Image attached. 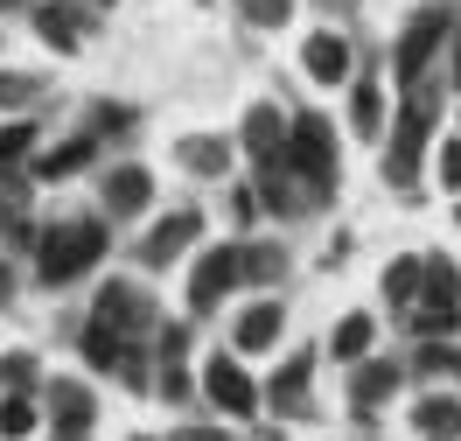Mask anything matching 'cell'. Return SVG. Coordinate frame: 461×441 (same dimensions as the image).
Returning <instances> with one entry per match:
<instances>
[{"instance_id":"cell-39","label":"cell","mask_w":461,"mask_h":441,"mask_svg":"<svg viewBox=\"0 0 461 441\" xmlns=\"http://www.w3.org/2000/svg\"><path fill=\"white\" fill-rule=\"evenodd\" d=\"M98 7H105V0H98Z\"/></svg>"},{"instance_id":"cell-11","label":"cell","mask_w":461,"mask_h":441,"mask_svg":"<svg viewBox=\"0 0 461 441\" xmlns=\"http://www.w3.org/2000/svg\"><path fill=\"white\" fill-rule=\"evenodd\" d=\"M147 197H154V176H147L140 161H119L113 176H105V189H98V204H105V217H140Z\"/></svg>"},{"instance_id":"cell-23","label":"cell","mask_w":461,"mask_h":441,"mask_svg":"<svg viewBox=\"0 0 461 441\" xmlns=\"http://www.w3.org/2000/svg\"><path fill=\"white\" fill-rule=\"evenodd\" d=\"M420 273H427V253L392 260L384 266V301H392V308H412V301H420Z\"/></svg>"},{"instance_id":"cell-21","label":"cell","mask_w":461,"mask_h":441,"mask_svg":"<svg viewBox=\"0 0 461 441\" xmlns=\"http://www.w3.org/2000/svg\"><path fill=\"white\" fill-rule=\"evenodd\" d=\"M349 133H364V141L384 133V85H377V78H357V85H349Z\"/></svg>"},{"instance_id":"cell-2","label":"cell","mask_w":461,"mask_h":441,"mask_svg":"<svg viewBox=\"0 0 461 441\" xmlns=\"http://www.w3.org/2000/svg\"><path fill=\"white\" fill-rule=\"evenodd\" d=\"M455 29H461V0H427V7L405 22L399 42H392V78H399V91L427 85L433 57L447 50V35H455Z\"/></svg>"},{"instance_id":"cell-3","label":"cell","mask_w":461,"mask_h":441,"mask_svg":"<svg viewBox=\"0 0 461 441\" xmlns=\"http://www.w3.org/2000/svg\"><path fill=\"white\" fill-rule=\"evenodd\" d=\"M287 169H294V182H301L308 210L336 197V126L321 113H294L287 119Z\"/></svg>"},{"instance_id":"cell-13","label":"cell","mask_w":461,"mask_h":441,"mask_svg":"<svg viewBox=\"0 0 461 441\" xmlns=\"http://www.w3.org/2000/svg\"><path fill=\"white\" fill-rule=\"evenodd\" d=\"M399 364H384V357H357V372H349V407L357 413H377L392 392H399Z\"/></svg>"},{"instance_id":"cell-35","label":"cell","mask_w":461,"mask_h":441,"mask_svg":"<svg viewBox=\"0 0 461 441\" xmlns=\"http://www.w3.org/2000/svg\"><path fill=\"white\" fill-rule=\"evenodd\" d=\"M0 301H14V266L0 260Z\"/></svg>"},{"instance_id":"cell-33","label":"cell","mask_w":461,"mask_h":441,"mask_svg":"<svg viewBox=\"0 0 461 441\" xmlns=\"http://www.w3.org/2000/svg\"><path fill=\"white\" fill-rule=\"evenodd\" d=\"M440 182L461 189V133H455V141H440Z\"/></svg>"},{"instance_id":"cell-34","label":"cell","mask_w":461,"mask_h":441,"mask_svg":"<svg viewBox=\"0 0 461 441\" xmlns=\"http://www.w3.org/2000/svg\"><path fill=\"white\" fill-rule=\"evenodd\" d=\"M252 210H259V189H230V225H252Z\"/></svg>"},{"instance_id":"cell-31","label":"cell","mask_w":461,"mask_h":441,"mask_svg":"<svg viewBox=\"0 0 461 441\" xmlns=\"http://www.w3.org/2000/svg\"><path fill=\"white\" fill-rule=\"evenodd\" d=\"M42 98V78H29V70H7L0 78V106H35Z\"/></svg>"},{"instance_id":"cell-28","label":"cell","mask_w":461,"mask_h":441,"mask_svg":"<svg viewBox=\"0 0 461 441\" xmlns=\"http://www.w3.org/2000/svg\"><path fill=\"white\" fill-rule=\"evenodd\" d=\"M35 435V407H29V392H7L0 400V441H22Z\"/></svg>"},{"instance_id":"cell-12","label":"cell","mask_w":461,"mask_h":441,"mask_svg":"<svg viewBox=\"0 0 461 441\" xmlns=\"http://www.w3.org/2000/svg\"><path fill=\"white\" fill-rule=\"evenodd\" d=\"M245 154H252V169H280L287 161V119L273 113V106L245 113Z\"/></svg>"},{"instance_id":"cell-37","label":"cell","mask_w":461,"mask_h":441,"mask_svg":"<svg viewBox=\"0 0 461 441\" xmlns=\"http://www.w3.org/2000/svg\"><path fill=\"white\" fill-rule=\"evenodd\" d=\"M455 385H461V351H455Z\"/></svg>"},{"instance_id":"cell-14","label":"cell","mask_w":461,"mask_h":441,"mask_svg":"<svg viewBox=\"0 0 461 441\" xmlns=\"http://www.w3.org/2000/svg\"><path fill=\"white\" fill-rule=\"evenodd\" d=\"M91 161H98V133H70V141H57V147H42V154H35V176L42 182H63V176H85Z\"/></svg>"},{"instance_id":"cell-26","label":"cell","mask_w":461,"mask_h":441,"mask_svg":"<svg viewBox=\"0 0 461 441\" xmlns=\"http://www.w3.org/2000/svg\"><path fill=\"white\" fill-rule=\"evenodd\" d=\"M29 161H35V126H29V119L0 126V176H22Z\"/></svg>"},{"instance_id":"cell-7","label":"cell","mask_w":461,"mask_h":441,"mask_svg":"<svg viewBox=\"0 0 461 441\" xmlns=\"http://www.w3.org/2000/svg\"><path fill=\"white\" fill-rule=\"evenodd\" d=\"M196 238H203V210H196V204H182V210H168V217H161V225L140 238V253H133V260H140L147 273H168V266L182 260Z\"/></svg>"},{"instance_id":"cell-24","label":"cell","mask_w":461,"mask_h":441,"mask_svg":"<svg viewBox=\"0 0 461 441\" xmlns=\"http://www.w3.org/2000/svg\"><path fill=\"white\" fill-rule=\"evenodd\" d=\"M77 344H85V357H91V364H98V372H119V357H126V344H133V336H119L113 323H98V316H91Z\"/></svg>"},{"instance_id":"cell-6","label":"cell","mask_w":461,"mask_h":441,"mask_svg":"<svg viewBox=\"0 0 461 441\" xmlns=\"http://www.w3.org/2000/svg\"><path fill=\"white\" fill-rule=\"evenodd\" d=\"M245 288V260H238V245H210L196 266H189V308L210 316V308H224V294Z\"/></svg>"},{"instance_id":"cell-36","label":"cell","mask_w":461,"mask_h":441,"mask_svg":"<svg viewBox=\"0 0 461 441\" xmlns=\"http://www.w3.org/2000/svg\"><path fill=\"white\" fill-rule=\"evenodd\" d=\"M0 14H22V0H0Z\"/></svg>"},{"instance_id":"cell-16","label":"cell","mask_w":461,"mask_h":441,"mask_svg":"<svg viewBox=\"0 0 461 441\" xmlns=\"http://www.w3.org/2000/svg\"><path fill=\"white\" fill-rule=\"evenodd\" d=\"M308 379H315V351H294L280 372H273V385H266V400L280 413H308Z\"/></svg>"},{"instance_id":"cell-10","label":"cell","mask_w":461,"mask_h":441,"mask_svg":"<svg viewBox=\"0 0 461 441\" xmlns=\"http://www.w3.org/2000/svg\"><path fill=\"white\" fill-rule=\"evenodd\" d=\"M280 329H287V308H280V301H252V308H238V323H230V351L259 357V351L280 344Z\"/></svg>"},{"instance_id":"cell-5","label":"cell","mask_w":461,"mask_h":441,"mask_svg":"<svg viewBox=\"0 0 461 441\" xmlns=\"http://www.w3.org/2000/svg\"><path fill=\"white\" fill-rule=\"evenodd\" d=\"M461 323V273L440 253H427V273H420V301H412V329L420 336H455Z\"/></svg>"},{"instance_id":"cell-17","label":"cell","mask_w":461,"mask_h":441,"mask_svg":"<svg viewBox=\"0 0 461 441\" xmlns=\"http://www.w3.org/2000/svg\"><path fill=\"white\" fill-rule=\"evenodd\" d=\"M175 161L189 169V176H230V141L224 133H189V141H175Z\"/></svg>"},{"instance_id":"cell-15","label":"cell","mask_w":461,"mask_h":441,"mask_svg":"<svg viewBox=\"0 0 461 441\" xmlns=\"http://www.w3.org/2000/svg\"><path fill=\"white\" fill-rule=\"evenodd\" d=\"M301 63H308V78H315V85H343L357 57H349V42L336 29H315V35H308V50H301Z\"/></svg>"},{"instance_id":"cell-40","label":"cell","mask_w":461,"mask_h":441,"mask_svg":"<svg viewBox=\"0 0 461 441\" xmlns=\"http://www.w3.org/2000/svg\"><path fill=\"white\" fill-rule=\"evenodd\" d=\"M140 441H147V435H140Z\"/></svg>"},{"instance_id":"cell-25","label":"cell","mask_w":461,"mask_h":441,"mask_svg":"<svg viewBox=\"0 0 461 441\" xmlns=\"http://www.w3.org/2000/svg\"><path fill=\"white\" fill-rule=\"evenodd\" d=\"M371 316H343V323L329 329V357H343V364H357V357H371Z\"/></svg>"},{"instance_id":"cell-18","label":"cell","mask_w":461,"mask_h":441,"mask_svg":"<svg viewBox=\"0 0 461 441\" xmlns=\"http://www.w3.org/2000/svg\"><path fill=\"white\" fill-rule=\"evenodd\" d=\"M50 413H57V435H91V385H77V379H57L50 385Z\"/></svg>"},{"instance_id":"cell-27","label":"cell","mask_w":461,"mask_h":441,"mask_svg":"<svg viewBox=\"0 0 461 441\" xmlns=\"http://www.w3.org/2000/svg\"><path fill=\"white\" fill-rule=\"evenodd\" d=\"M238 260H245V280H280V273H287V253H280V245H238Z\"/></svg>"},{"instance_id":"cell-38","label":"cell","mask_w":461,"mask_h":441,"mask_svg":"<svg viewBox=\"0 0 461 441\" xmlns=\"http://www.w3.org/2000/svg\"><path fill=\"white\" fill-rule=\"evenodd\" d=\"M57 441H85V435H57Z\"/></svg>"},{"instance_id":"cell-4","label":"cell","mask_w":461,"mask_h":441,"mask_svg":"<svg viewBox=\"0 0 461 441\" xmlns=\"http://www.w3.org/2000/svg\"><path fill=\"white\" fill-rule=\"evenodd\" d=\"M433 113H440V91H433V85L405 91L399 126H392V147H384V182H392L399 197L420 189V154H427V141H433Z\"/></svg>"},{"instance_id":"cell-1","label":"cell","mask_w":461,"mask_h":441,"mask_svg":"<svg viewBox=\"0 0 461 441\" xmlns=\"http://www.w3.org/2000/svg\"><path fill=\"white\" fill-rule=\"evenodd\" d=\"M105 260V217H63L50 232H35V280L42 288H70Z\"/></svg>"},{"instance_id":"cell-8","label":"cell","mask_w":461,"mask_h":441,"mask_svg":"<svg viewBox=\"0 0 461 441\" xmlns=\"http://www.w3.org/2000/svg\"><path fill=\"white\" fill-rule=\"evenodd\" d=\"M203 392H210V407L217 413H230V420H252L259 413V385H252V372L245 364H230V351H217L210 364H203Z\"/></svg>"},{"instance_id":"cell-9","label":"cell","mask_w":461,"mask_h":441,"mask_svg":"<svg viewBox=\"0 0 461 441\" xmlns=\"http://www.w3.org/2000/svg\"><path fill=\"white\" fill-rule=\"evenodd\" d=\"M91 316L113 323L119 336H147V329H154V294H147L140 280H105L98 301H91Z\"/></svg>"},{"instance_id":"cell-30","label":"cell","mask_w":461,"mask_h":441,"mask_svg":"<svg viewBox=\"0 0 461 441\" xmlns=\"http://www.w3.org/2000/svg\"><path fill=\"white\" fill-rule=\"evenodd\" d=\"M35 385V357L29 351H7L0 357V392H29Z\"/></svg>"},{"instance_id":"cell-29","label":"cell","mask_w":461,"mask_h":441,"mask_svg":"<svg viewBox=\"0 0 461 441\" xmlns=\"http://www.w3.org/2000/svg\"><path fill=\"white\" fill-rule=\"evenodd\" d=\"M133 126H140V113H133V106H113V98H105V106H91V133H98V141L133 133Z\"/></svg>"},{"instance_id":"cell-22","label":"cell","mask_w":461,"mask_h":441,"mask_svg":"<svg viewBox=\"0 0 461 441\" xmlns=\"http://www.w3.org/2000/svg\"><path fill=\"white\" fill-rule=\"evenodd\" d=\"M35 29H42V42H50V50H77V42H85V29H91V14H77V7H42V14H35Z\"/></svg>"},{"instance_id":"cell-32","label":"cell","mask_w":461,"mask_h":441,"mask_svg":"<svg viewBox=\"0 0 461 441\" xmlns=\"http://www.w3.org/2000/svg\"><path fill=\"white\" fill-rule=\"evenodd\" d=\"M238 7H245V14L259 22V29H280V22H287V7H294V0H238Z\"/></svg>"},{"instance_id":"cell-20","label":"cell","mask_w":461,"mask_h":441,"mask_svg":"<svg viewBox=\"0 0 461 441\" xmlns=\"http://www.w3.org/2000/svg\"><path fill=\"white\" fill-rule=\"evenodd\" d=\"M0 238H7V245H35V232H29V182L22 176H0Z\"/></svg>"},{"instance_id":"cell-19","label":"cell","mask_w":461,"mask_h":441,"mask_svg":"<svg viewBox=\"0 0 461 441\" xmlns=\"http://www.w3.org/2000/svg\"><path fill=\"white\" fill-rule=\"evenodd\" d=\"M412 427L427 441H455L461 435V392H427V400L412 407Z\"/></svg>"}]
</instances>
